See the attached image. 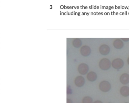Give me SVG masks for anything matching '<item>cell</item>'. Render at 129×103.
I'll return each instance as SVG.
<instances>
[{"mask_svg": "<svg viewBox=\"0 0 129 103\" xmlns=\"http://www.w3.org/2000/svg\"><path fill=\"white\" fill-rule=\"evenodd\" d=\"M111 62L108 59H102L99 63V66L100 69L103 70H108L111 67Z\"/></svg>", "mask_w": 129, "mask_h": 103, "instance_id": "obj_1", "label": "cell"}, {"mask_svg": "<svg viewBox=\"0 0 129 103\" xmlns=\"http://www.w3.org/2000/svg\"><path fill=\"white\" fill-rule=\"evenodd\" d=\"M99 88L102 91L107 92L111 90V83L108 81L103 80L100 83Z\"/></svg>", "mask_w": 129, "mask_h": 103, "instance_id": "obj_2", "label": "cell"}, {"mask_svg": "<svg viewBox=\"0 0 129 103\" xmlns=\"http://www.w3.org/2000/svg\"><path fill=\"white\" fill-rule=\"evenodd\" d=\"M124 63L121 59L118 58L113 60L112 62V65L115 69H120L123 67Z\"/></svg>", "mask_w": 129, "mask_h": 103, "instance_id": "obj_3", "label": "cell"}, {"mask_svg": "<svg viewBox=\"0 0 129 103\" xmlns=\"http://www.w3.org/2000/svg\"><path fill=\"white\" fill-rule=\"evenodd\" d=\"M89 67L87 64L82 63L80 64L78 67V71L82 75H85L89 71Z\"/></svg>", "mask_w": 129, "mask_h": 103, "instance_id": "obj_4", "label": "cell"}, {"mask_svg": "<svg viewBox=\"0 0 129 103\" xmlns=\"http://www.w3.org/2000/svg\"><path fill=\"white\" fill-rule=\"evenodd\" d=\"M99 51L103 55H107L110 52V48L108 45L103 44L100 47Z\"/></svg>", "mask_w": 129, "mask_h": 103, "instance_id": "obj_5", "label": "cell"}, {"mask_svg": "<svg viewBox=\"0 0 129 103\" xmlns=\"http://www.w3.org/2000/svg\"><path fill=\"white\" fill-rule=\"evenodd\" d=\"M85 80L84 78L81 76L77 77L75 80V85L78 87H81L83 86L85 83Z\"/></svg>", "mask_w": 129, "mask_h": 103, "instance_id": "obj_6", "label": "cell"}, {"mask_svg": "<svg viewBox=\"0 0 129 103\" xmlns=\"http://www.w3.org/2000/svg\"><path fill=\"white\" fill-rule=\"evenodd\" d=\"M120 82L123 85H126L129 83V74L124 73L121 75L120 77Z\"/></svg>", "mask_w": 129, "mask_h": 103, "instance_id": "obj_7", "label": "cell"}, {"mask_svg": "<svg viewBox=\"0 0 129 103\" xmlns=\"http://www.w3.org/2000/svg\"><path fill=\"white\" fill-rule=\"evenodd\" d=\"M91 49L89 47L87 46H83L81 48V52L82 55L84 56H87L90 55L91 53Z\"/></svg>", "mask_w": 129, "mask_h": 103, "instance_id": "obj_8", "label": "cell"}, {"mask_svg": "<svg viewBox=\"0 0 129 103\" xmlns=\"http://www.w3.org/2000/svg\"><path fill=\"white\" fill-rule=\"evenodd\" d=\"M113 46L115 48L117 49H120L123 48L124 44L122 40L117 39L113 42Z\"/></svg>", "mask_w": 129, "mask_h": 103, "instance_id": "obj_9", "label": "cell"}, {"mask_svg": "<svg viewBox=\"0 0 129 103\" xmlns=\"http://www.w3.org/2000/svg\"><path fill=\"white\" fill-rule=\"evenodd\" d=\"M87 78L90 82H94L97 79V75L95 72L90 71L87 74Z\"/></svg>", "mask_w": 129, "mask_h": 103, "instance_id": "obj_10", "label": "cell"}, {"mask_svg": "<svg viewBox=\"0 0 129 103\" xmlns=\"http://www.w3.org/2000/svg\"><path fill=\"white\" fill-rule=\"evenodd\" d=\"M120 93L123 97H127L129 96V87L126 86H122L120 89Z\"/></svg>", "mask_w": 129, "mask_h": 103, "instance_id": "obj_11", "label": "cell"}, {"mask_svg": "<svg viewBox=\"0 0 129 103\" xmlns=\"http://www.w3.org/2000/svg\"><path fill=\"white\" fill-rule=\"evenodd\" d=\"M83 103H93V100L92 97L89 96H86L83 98Z\"/></svg>", "mask_w": 129, "mask_h": 103, "instance_id": "obj_12", "label": "cell"}, {"mask_svg": "<svg viewBox=\"0 0 129 103\" xmlns=\"http://www.w3.org/2000/svg\"><path fill=\"white\" fill-rule=\"evenodd\" d=\"M121 40L123 41L127 42V41H129V38H121Z\"/></svg>", "mask_w": 129, "mask_h": 103, "instance_id": "obj_13", "label": "cell"}, {"mask_svg": "<svg viewBox=\"0 0 129 103\" xmlns=\"http://www.w3.org/2000/svg\"><path fill=\"white\" fill-rule=\"evenodd\" d=\"M67 103H73L71 99L67 98Z\"/></svg>", "mask_w": 129, "mask_h": 103, "instance_id": "obj_14", "label": "cell"}, {"mask_svg": "<svg viewBox=\"0 0 129 103\" xmlns=\"http://www.w3.org/2000/svg\"><path fill=\"white\" fill-rule=\"evenodd\" d=\"M93 103H103L102 101L100 100H96L94 101Z\"/></svg>", "mask_w": 129, "mask_h": 103, "instance_id": "obj_15", "label": "cell"}, {"mask_svg": "<svg viewBox=\"0 0 129 103\" xmlns=\"http://www.w3.org/2000/svg\"><path fill=\"white\" fill-rule=\"evenodd\" d=\"M127 63H128V65H129V57H128V59L127 60Z\"/></svg>", "mask_w": 129, "mask_h": 103, "instance_id": "obj_16", "label": "cell"}, {"mask_svg": "<svg viewBox=\"0 0 129 103\" xmlns=\"http://www.w3.org/2000/svg\"><path fill=\"white\" fill-rule=\"evenodd\" d=\"M128 103V102H126V103Z\"/></svg>", "mask_w": 129, "mask_h": 103, "instance_id": "obj_17", "label": "cell"}, {"mask_svg": "<svg viewBox=\"0 0 129 103\" xmlns=\"http://www.w3.org/2000/svg\"></svg>", "mask_w": 129, "mask_h": 103, "instance_id": "obj_18", "label": "cell"}]
</instances>
